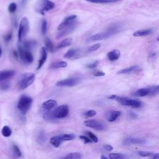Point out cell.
Wrapping results in <instances>:
<instances>
[{
  "mask_svg": "<svg viewBox=\"0 0 159 159\" xmlns=\"http://www.w3.org/2000/svg\"><path fill=\"white\" fill-rule=\"evenodd\" d=\"M120 31V27L118 25H114L108 29L105 32H100L91 36L88 41H98L104 39H107L113 36V35L117 34Z\"/></svg>",
  "mask_w": 159,
  "mask_h": 159,
  "instance_id": "cell-1",
  "label": "cell"
},
{
  "mask_svg": "<svg viewBox=\"0 0 159 159\" xmlns=\"http://www.w3.org/2000/svg\"><path fill=\"white\" fill-rule=\"evenodd\" d=\"M110 99L117 101L122 105L131 107L132 108H139L143 106V103L138 99H130L126 97H121L117 95H112L109 97Z\"/></svg>",
  "mask_w": 159,
  "mask_h": 159,
  "instance_id": "cell-2",
  "label": "cell"
},
{
  "mask_svg": "<svg viewBox=\"0 0 159 159\" xmlns=\"http://www.w3.org/2000/svg\"><path fill=\"white\" fill-rule=\"evenodd\" d=\"M55 3L50 0H38L34 5V9L37 13L44 15L45 13L54 9Z\"/></svg>",
  "mask_w": 159,
  "mask_h": 159,
  "instance_id": "cell-3",
  "label": "cell"
},
{
  "mask_svg": "<svg viewBox=\"0 0 159 159\" xmlns=\"http://www.w3.org/2000/svg\"><path fill=\"white\" fill-rule=\"evenodd\" d=\"M35 75L33 73H25L23 74L17 84L19 90H23L31 86L35 80Z\"/></svg>",
  "mask_w": 159,
  "mask_h": 159,
  "instance_id": "cell-4",
  "label": "cell"
},
{
  "mask_svg": "<svg viewBox=\"0 0 159 159\" xmlns=\"http://www.w3.org/2000/svg\"><path fill=\"white\" fill-rule=\"evenodd\" d=\"M32 101L33 100L31 97L23 95L21 96L17 103V108L23 114H26L31 107Z\"/></svg>",
  "mask_w": 159,
  "mask_h": 159,
  "instance_id": "cell-5",
  "label": "cell"
},
{
  "mask_svg": "<svg viewBox=\"0 0 159 159\" xmlns=\"http://www.w3.org/2000/svg\"><path fill=\"white\" fill-rule=\"evenodd\" d=\"M29 31V22L26 17H23L21 19L18 30V41L19 42H22L24 39L27 36Z\"/></svg>",
  "mask_w": 159,
  "mask_h": 159,
  "instance_id": "cell-6",
  "label": "cell"
},
{
  "mask_svg": "<svg viewBox=\"0 0 159 159\" xmlns=\"http://www.w3.org/2000/svg\"><path fill=\"white\" fill-rule=\"evenodd\" d=\"M17 54H19L21 59L24 63L30 64L33 62L34 56L31 50L24 49L21 45H18V52H17Z\"/></svg>",
  "mask_w": 159,
  "mask_h": 159,
  "instance_id": "cell-7",
  "label": "cell"
},
{
  "mask_svg": "<svg viewBox=\"0 0 159 159\" xmlns=\"http://www.w3.org/2000/svg\"><path fill=\"white\" fill-rule=\"evenodd\" d=\"M69 113L68 107L66 104H63L57 107L52 112L51 114L54 119H63L65 118Z\"/></svg>",
  "mask_w": 159,
  "mask_h": 159,
  "instance_id": "cell-8",
  "label": "cell"
},
{
  "mask_svg": "<svg viewBox=\"0 0 159 159\" xmlns=\"http://www.w3.org/2000/svg\"><path fill=\"white\" fill-rule=\"evenodd\" d=\"M81 79L78 77H70L59 81L57 82L56 86L59 87H72L78 85Z\"/></svg>",
  "mask_w": 159,
  "mask_h": 159,
  "instance_id": "cell-9",
  "label": "cell"
},
{
  "mask_svg": "<svg viewBox=\"0 0 159 159\" xmlns=\"http://www.w3.org/2000/svg\"><path fill=\"white\" fill-rule=\"evenodd\" d=\"M84 125L87 127L92 128L96 131H103L107 127L104 125V124L100 121L96 120H87L84 122Z\"/></svg>",
  "mask_w": 159,
  "mask_h": 159,
  "instance_id": "cell-10",
  "label": "cell"
},
{
  "mask_svg": "<svg viewBox=\"0 0 159 159\" xmlns=\"http://www.w3.org/2000/svg\"><path fill=\"white\" fill-rule=\"evenodd\" d=\"M77 19V15H70L69 16L66 17L63 20V21L58 26L57 29L59 31H62L67 27H69L70 26L74 24L77 22L76 21Z\"/></svg>",
  "mask_w": 159,
  "mask_h": 159,
  "instance_id": "cell-11",
  "label": "cell"
},
{
  "mask_svg": "<svg viewBox=\"0 0 159 159\" xmlns=\"http://www.w3.org/2000/svg\"><path fill=\"white\" fill-rule=\"evenodd\" d=\"M80 51L78 49H71L68 50L66 54L63 56V57L67 59L74 60L79 58Z\"/></svg>",
  "mask_w": 159,
  "mask_h": 159,
  "instance_id": "cell-12",
  "label": "cell"
},
{
  "mask_svg": "<svg viewBox=\"0 0 159 159\" xmlns=\"http://www.w3.org/2000/svg\"><path fill=\"white\" fill-rule=\"evenodd\" d=\"M57 104V103L56 100L54 99H49L44 103H43L42 105V110L45 113L50 111L53 108H54Z\"/></svg>",
  "mask_w": 159,
  "mask_h": 159,
  "instance_id": "cell-13",
  "label": "cell"
},
{
  "mask_svg": "<svg viewBox=\"0 0 159 159\" xmlns=\"http://www.w3.org/2000/svg\"><path fill=\"white\" fill-rule=\"evenodd\" d=\"M142 71L141 68L137 65L132 66L125 69H122L117 72V74H130L134 73H137Z\"/></svg>",
  "mask_w": 159,
  "mask_h": 159,
  "instance_id": "cell-14",
  "label": "cell"
},
{
  "mask_svg": "<svg viewBox=\"0 0 159 159\" xmlns=\"http://www.w3.org/2000/svg\"><path fill=\"white\" fill-rule=\"evenodd\" d=\"M77 22L72 26L67 27L62 31H60V32L57 34L56 39H59L60 38H62L64 36H66L67 35H68V34L72 32L75 29V28L77 27Z\"/></svg>",
  "mask_w": 159,
  "mask_h": 159,
  "instance_id": "cell-15",
  "label": "cell"
},
{
  "mask_svg": "<svg viewBox=\"0 0 159 159\" xmlns=\"http://www.w3.org/2000/svg\"><path fill=\"white\" fill-rule=\"evenodd\" d=\"M16 75V72L13 70H6L0 71V81H4L13 77Z\"/></svg>",
  "mask_w": 159,
  "mask_h": 159,
  "instance_id": "cell-16",
  "label": "cell"
},
{
  "mask_svg": "<svg viewBox=\"0 0 159 159\" xmlns=\"http://www.w3.org/2000/svg\"><path fill=\"white\" fill-rule=\"evenodd\" d=\"M121 111L111 110L107 113V115H106V118L109 122H114L121 116Z\"/></svg>",
  "mask_w": 159,
  "mask_h": 159,
  "instance_id": "cell-17",
  "label": "cell"
},
{
  "mask_svg": "<svg viewBox=\"0 0 159 159\" xmlns=\"http://www.w3.org/2000/svg\"><path fill=\"white\" fill-rule=\"evenodd\" d=\"M153 32V29L149 28V29H140L135 31L133 33V36L134 37H143V36H147L148 35H150Z\"/></svg>",
  "mask_w": 159,
  "mask_h": 159,
  "instance_id": "cell-18",
  "label": "cell"
},
{
  "mask_svg": "<svg viewBox=\"0 0 159 159\" xmlns=\"http://www.w3.org/2000/svg\"><path fill=\"white\" fill-rule=\"evenodd\" d=\"M107 58L110 61H116L118 60L121 56V52L118 50H113L109 52L107 55Z\"/></svg>",
  "mask_w": 159,
  "mask_h": 159,
  "instance_id": "cell-19",
  "label": "cell"
},
{
  "mask_svg": "<svg viewBox=\"0 0 159 159\" xmlns=\"http://www.w3.org/2000/svg\"><path fill=\"white\" fill-rule=\"evenodd\" d=\"M47 59V52L45 47H42L41 50V57L40 60H39L38 66V70H39L41 68V67L44 65V64L45 63Z\"/></svg>",
  "mask_w": 159,
  "mask_h": 159,
  "instance_id": "cell-20",
  "label": "cell"
},
{
  "mask_svg": "<svg viewBox=\"0 0 159 159\" xmlns=\"http://www.w3.org/2000/svg\"><path fill=\"white\" fill-rule=\"evenodd\" d=\"M62 142L63 141L61 138V135L54 136L50 139V143L55 147H59Z\"/></svg>",
  "mask_w": 159,
  "mask_h": 159,
  "instance_id": "cell-21",
  "label": "cell"
},
{
  "mask_svg": "<svg viewBox=\"0 0 159 159\" xmlns=\"http://www.w3.org/2000/svg\"><path fill=\"white\" fill-rule=\"evenodd\" d=\"M73 41L72 38H68L67 39H65L64 40H63L62 41H61L57 46V49H63L67 47L70 46V45L72 44Z\"/></svg>",
  "mask_w": 159,
  "mask_h": 159,
  "instance_id": "cell-22",
  "label": "cell"
},
{
  "mask_svg": "<svg viewBox=\"0 0 159 159\" xmlns=\"http://www.w3.org/2000/svg\"><path fill=\"white\" fill-rule=\"evenodd\" d=\"M149 88H141V89L137 90L134 93V95L136 96H139V97H144V96L149 95Z\"/></svg>",
  "mask_w": 159,
  "mask_h": 159,
  "instance_id": "cell-23",
  "label": "cell"
},
{
  "mask_svg": "<svg viewBox=\"0 0 159 159\" xmlns=\"http://www.w3.org/2000/svg\"><path fill=\"white\" fill-rule=\"evenodd\" d=\"M128 143L133 144H144L146 143V140L143 138H133L126 140Z\"/></svg>",
  "mask_w": 159,
  "mask_h": 159,
  "instance_id": "cell-24",
  "label": "cell"
},
{
  "mask_svg": "<svg viewBox=\"0 0 159 159\" xmlns=\"http://www.w3.org/2000/svg\"><path fill=\"white\" fill-rule=\"evenodd\" d=\"M36 45H37V43L35 41H27L24 42L23 43V44L21 45L24 49L31 50V49H32L33 48L36 47Z\"/></svg>",
  "mask_w": 159,
  "mask_h": 159,
  "instance_id": "cell-25",
  "label": "cell"
},
{
  "mask_svg": "<svg viewBox=\"0 0 159 159\" xmlns=\"http://www.w3.org/2000/svg\"><path fill=\"white\" fill-rule=\"evenodd\" d=\"M67 66V63L65 61H59L56 62L52 63L50 68H54V69H57V68H65Z\"/></svg>",
  "mask_w": 159,
  "mask_h": 159,
  "instance_id": "cell-26",
  "label": "cell"
},
{
  "mask_svg": "<svg viewBox=\"0 0 159 159\" xmlns=\"http://www.w3.org/2000/svg\"><path fill=\"white\" fill-rule=\"evenodd\" d=\"M81 154L78 152H72L67 154L61 159H81Z\"/></svg>",
  "mask_w": 159,
  "mask_h": 159,
  "instance_id": "cell-27",
  "label": "cell"
},
{
  "mask_svg": "<svg viewBox=\"0 0 159 159\" xmlns=\"http://www.w3.org/2000/svg\"><path fill=\"white\" fill-rule=\"evenodd\" d=\"M85 1L96 4H108L117 2V0H85Z\"/></svg>",
  "mask_w": 159,
  "mask_h": 159,
  "instance_id": "cell-28",
  "label": "cell"
},
{
  "mask_svg": "<svg viewBox=\"0 0 159 159\" xmlns=\"http://www.w3.org/2000/svg\"><path fill=\"white\" fill-rule=\"evenodd\" d=\"M45 48L46 49V50H48L50 52H54V49H55L54 46V45H53L50 39H49L48 38H46L45 39Z\"/></svg>",
  "mask_w": 159,
  "mask_h": 159,
  "instance_id": "cell-29",
  "label": "cell"
},
{
  "mask_svg": "<svg viewBox=\"0 0 159 159\" xmlns=\"http://www.w3.org/2000/svg\"><path fill=\"white\" fill-rule=\"evenodd\" d=\"M2 133L3 136L8 137L11 136V135L12 134V131L9 126H5L3 128V129L2 130Z\"/></svg>",
  "mask_w": 159,
  "mask_h": 159,
  "instance_id": "cell-30",
  "label": "cell"
},
{
  "mask_svg": "<svg viewBox=\"0 0 159 159\" xmlns=\"http://www.w3.org/2000/svg\"><path fill=\"white\" fill-rule=\"evenodd\" d=\"M61 138L63 142V141L74 140L75 138V136L73 134H65L61 135Z\"/></svg>",
  "mask_w": 159,
  "mask_h": 159,
  "instance_id": "cell-31",
  "label": "cell"
},
{
  "mask_svg": "<svg viewBox=\"0 0 159 159\" xmlns=\"http://www.w3.org/2000/svg\"><path fill=\"white\" fill-rule=\"evenodd\" d=\"M126 155L121 154H117V153L111 154L110 155V159H126Z\"/></svg>",
  "mask_w": 159,
  "mask_h": 159,
  "instance_id": "cell-32",
  "label": "cell"
},
{
  "mask_svg": "<svg viewBox=\"0 0 159 159\" xmlns=\"http://www.w3.org/2000/svg\"><path fill=\"white\" fill-rule=\"evenodd\" d=\"M149 95L150 96H155L158 93V86H152L150 88H149Z\"/></svg>",
  "mask_w": 159,
  "mask_h": 159,
  "instance_id": "cell-33",
  "label": "cell"
},
{
  "mask_svg": "<svg viewBox=\"0 0 159 159\" xmlns=\"http://www.w3.org/2000/svg\"><path fill=\"white\" fill-rule=\"evenodd\" d=\"M47 31V22L46 20L44 19L42 22V26H41V32L43 35H45Z\"/></svg>",
  "mask_w": 159,
  "mask_h": 159,
  "instance_id": "cell-34",
  "label": "cell"
},
{
  "mask_svg": "<svg viewBox=\"0 0 159 159\" xmlns=\"http://www.w3.org/2000/svg\"><path fill=\"white\" fill-rule=\"evenodd\" d=\"M13 149L14 151V155L17 157H20L22 155V153L21 150L20 149V148L17 147L16 145H14L13 147Z\"/></svg>",
  "mask_w": 159,
  "mask_h": 159,
  "instance_id": "cell-35",
  "label": "cell"
},
{
  "mask_svg": "<svg viewBox=\"0 0 159 159\" xmlns=\"http://www.w3.org/2000/svg\"><path fill=\"white\" fill-rule=\"evenodd\" d=\"M86 134H88V136H89L90 139L92 141V142H93V143H96L98 142V137H97L94 134H93L92 132L88 131V132H86Z\"/></svg>",
  "mask_w": 159,
  "mask_h": 159,
  "instance_id": "cell-36",
  "label": "cell"
},
{
  "mask_svg": "<svg viewBox=\"0 0 159 159\" xmlns=\"http://www.w3.org/2000/svg\"><path fill=\"white\" fill-rule=\"evenodd\" d=\"M101 47V44L99 43H98V44H95L93 45H92L91 47H89V49H88V51L89 52H94V51H96L97 50H98Z\"/></svg>",
  "mask_w": 159,
  "mask_h": 159,
  "instance_id": "cell-37",
  "label": "cell"
},
{
  "mask_svg": "<svg viewBox=\"0 0 159 159\" xmlns=\"http://www.w3.org/2000/svg\"><path fill=\"white\" fill-rule=\"evenodd\" d=\"M96 111L95 110H88L87 111H86L84 114V115L86 117H93L95 116H96Z\"/></svg>",
  "mask_w": 159,
  "mask_h": 159,
  "instance_id": "cell-38",
  "label": "cell"
},
{
  "mask_svg": "<svg viewBox=\"0 0 159 159\" xmlns=\"http://www.w3.org/2000/svg\"><path fill=\"white\" fill-rule=\"evenodd\" d=\"M17 9V5L15 3H11L8 6V11L11 13H14Z\"/></svg>",
  "mask_w": 159,
  "mask_h": 159,
  "instance_id": "cell-39",
  "label": "cell"
},
{
  "mask_svg": "<svg viewBox=\"0 0 159 159\" xmlns=\"http://www.w3.org/2000/svg\"><path fill=\"white\" fill-rule=\"evenodd\" d=\"M10 87V84L8 82H3L0 85V89L2 90H6Z\"/></svg>",
  "mask_w": 159,
  "mask_h": 159,
  "instance_id": "cell-40",
  "label": "cell"
},
{
  "mask_svg": "<svg viewBox=\"0 0 159 159\" xmlns=\"http://www.w3.org/2000/svg\"><path fill=\"white\" fill-rule=\"evenodd\" d=\"M139 155L143 157H149L151 156L153 154L149 152H147V151H140L138 152Z\"/></svg>",
  "mask_w": 159,
  "mask_h": 159,
  "instance_id": "cell-41",
  "label": "cell"
},
{
  "mask_svg": "<svg viewBox=\"0 0 159 159\" xmlns=\"http://www.w3.org/2000/svg\"><path fill=\"white\" fill-rule=\"evenodd\" d=\"M99 62L97 60V61H95V62H92V63L88 64V65H86V67H87V68H88L93 69V68H96V67L99 65Z\"/></svg>",
  "mask_w": 159,
  "mask_h": 159,
  "instance_id": "cell-42",
  "label": "cell"
},
{
  "mask_svg": "<svg viewBox=\"0 0 159 159\" xmlns=\"http://www.w3.org/2000/svg\"><path fill=\"white\" fill-rule=\"evenodd\" d=\"M80 139H81L85 144H88V143H92V141L90 139V138H88L85 136H80Z\"/></svg>",
  "mask_w": 159,
  "mask_h": 159,
  "instance_id": "cell-43",
  "label": "cell"
},
{
  "mask_svg": "<svg viewBox=\"0 0 159 159\" xmlns=\"http://www.w3.org/2000/svg\"><path fill=\"white\" fill-rule=\"evenodd\" d=\"M12 38V33L11 32H9L8 34H6L5 36H4V39L6 42H8L11 41Z\"/></svg>",
  "mask_w": 159,
  "mask_h": 159,
  "instance_id": "cell-44",
  "label": "cell"
},
{
  "mask_svg": "<svg viewBox=\"0 0 159 159\" xmlns=\"http://www.w3.org/2000/svg\"><path fill=\"white\" fill-rule=\"evenodd\" d=\"M38 140H39V143H42V142L45 140V137H44V134H42V132H40V134L38 136Z\"/></svg>",
  "mask_w": 159,
  "mask_h": 159,
  "instance_id": "cell-45",
  "label": "cell"
},
{
  "mask_svg": "<svg viewBox=\"0 0 159 159\" xmlns=\"http://www.w3.org/2000/svg\"><path fill=\"white\" fill-rule=\"evenodd\" d=\"M103 148L106 151H108V152H110L113 149V147L110 145H105L103 146Z\"/></svg>",
  "mask_w": 159,
  "mask_h": 159,
  "instance_id": "cell-46",
  "label": "cell"
},
{
  "mask_svg": "<svg viewBox=\"0 0 159 159\" xmlns=\"http://www.w3.org/2000/svg\"><path fill=\"white\" fill-rule=\"evenodd\" d=\"M93 75L95 77H103V76H104L105 75V74L104 72H102V71H98V72H96Z\"/></svg>",
  "mask_w": 159,
  "mask_h": 159,
  "instance_id": "cell-47",
  "label": "cell"
},
{
  "mask_svg": "<svg viewBox=\"0 0 159 159\" xmlns=\"http://www.w3.org/2000/svg\"><path fill=\"white\" fill-rule=\"evenodd\" d=\"M151 156H152L151 159H159V155H158V153L155 154H153Z\"/></svg>",
  "mask_w": 159,
  "mask_h": 159,
  "instance_id": "cell-48",
  "label": "cell"
},
{
  "mask_svg": "<svg viewBox=\"0 0 159 159\" xmlns=\"http://www.w3.org/2000/svg\"><path fill=\"white\" fill-rule=\"evenodd\" d=\"M130 116H131L132 118H136V117H137V115H136L135 113H131V114H130Z\"/></svg>",
  "mask_w": 159,
  "mask_h": 159,
  "instance_id": "cell-49",
  "label": "cell"
},
{
  "mask_svg": "<svg viewBox=\"0 0 159 159\" xmlns=\"http://www.w3.org/2000/svg\"><path fill=\"white\" fill-rule=\"evenodd\" d=\"M101 159H108L104 155H101Z\"/></svg>",
  "mask_w": 159,
  "mask_h": 159,
  "instance_id": "cell-50",
  "label": "cell"
},
{
  "mask_svg": "<svg viewBox=\"0 0 159 159\" xmlns=\"http://www.w3.org/2000/svg\"><path fill=\"white\" fill-rule=\"evenodd\" d=\"M2 55V49L1 47H0V57H1Z\"/></svg>",
  "mask_w": 159,
  "mask_h": 159,
  "instance_id": "cell-51",
  "label": "cell"
}]
</instances>
